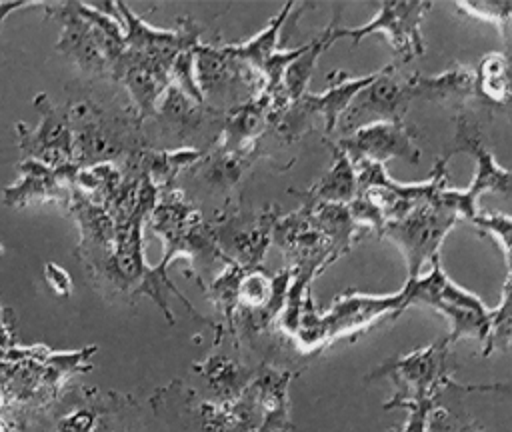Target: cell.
<instances>
[{
    "label": "cell",
    "instance_id": "6da1fadb",
    "mask_svg": "<svg viewBox=\"0 0 512 432\" xmlns=\"http://www.w3.org/2000/svg\"><path fill=\"white\" fill-rule=\"evenodd\" d=\"M402 312V292L374 296L346 290L320 314L314 306L312 290H308L292 338L302 352H318L342 336H354L376 324L380 318H396Z\"/></svg>",
    "mask_w": 512,
    "mask_h": 432
},
{
    "label": "cell",
    "instance_id": "7a4b0ae2",
    "mask_svg": "<svg viewBox=\"0 0 512 432\" xmlns=\"http://www.w3.org/2000/svg\"><path fill=\"white\" fill-rule=\"evenodd\" d=\"M402 308L412 304H424L450 320L448 342L454 344L462 338L484 342L490 330L492 310L472 292L464 290L448 278L440 260L430 262V270L416 278H408L402 286Z\"/></svg>",
    "mask_w": 512,
    "mask_h": 432
},
{
    "label": "cell",
    "instance_id": "3957f363",
    "mask_svg": "<svg viewBox=\"0 0 512 432\" xmlns=\"http://www.w3.org/2000/svg\"><path fill=\"white\" fill-rule=\"evenodd\" d=\"M466 152L476 162V172L472 176V182L464 190L454 188H442L432 202L454 212L458 218L474 220L478 216V198L486 192H496L502 196L512 198V168H502L490 148L484 144L478 120L472 114H466L464 110L456 116V134L452 148L444 156L446 160L454 154Z\"/></svg>",
    "mask_w": 512,
    "mask_h": 432
},
{
    "label": "cell",
    "instance_id": "277c9868",
    "mask_svg": "<svg viewBox=\"0 0 512 432\" xmlns=\"http://www.w3.org/2000/svg\"><path fill=\"white\" fill-rule=\"evenodd\" d=\"M380 70L366 74V76H350L344 70L330 72L326 76L328 88L320 94L304 92L300 98L290 100L278 110H272L268 130L274 132V136L282 142H294L298 140L310 120L314 116H320L324 120L326 134L336 132L342 114L350 106V102L356 98V94L366 88L372 80H376ZM266 130V132H268Z\"/></svg>",
    "mask_w": 512,
    "mask_h": 432
},
{
    "label": "cell",
    "instance_id": "5b68a950",
    "mask_svg": "<svg viewBox=\"0 0 512 432\" xmlns=\"http://www.w3.org/2000/svg\"><path fill=\"white\" fill-rule=\"evenodd\" d=\"M450 342L446 336H440L432 344L412 350L402 356H392L372 368L366 374V382L388 376L396 392L384 404V408H398L414 400H436L440 388H446L452 380V362H450Z\"/></svg>",
    "mask_w": 512,
    "mask_h": 432
},
{
    "label": "cell",
    "instance_id": "8992f818",
    "mask_svg": "<svg viewBox=\"0 0 512 432\" xmlns=\"http://www.w3.org/2000/svg\"><path fill=\"white\" fill-rule=\"evenodd\" d=\"M74 134V162L80 168L128 158L140 150L128 120L114 116L92 102H78L68 108Z\"/></svg>",
    "mask_w": 512,
    "mask_h": 432
},
{
    "label": "cell",
    "instance_id": "52a82bcc",
    "mask_svg": "<svg viewBox=\"0 0 512 432\" xmlns=\"http://www.w3.org/2000/svg\"><path fill=\"white\" fill-rule=\"evenodd\" d=\"M458 220L454 212L434 202H424L404 216L388 220L380 238H388L400 248L408 266V278H416L422 274L426 262L438 258L446 234Z\"/></svg>",
    "mask_w": 512,
    "mask_h": 432
},
{
    "label": "cell",
    "instance_id": "ba28073f",
    "mask_svg": "<svg viewBox=\"0 0 512 432\" xmlns=\"http://www.w3.org/2000/svg\"><path fill=\"white\" fill-rule=\"evenodd\" d=\"M432 10V2L412 0V2H380L378 12L370 22L358 28H336L334 38H352L360 44L368 34H384L396 54V60L406 64L416 56L424 54V40L420 24L424 16Z\"/></svg>",
    "mask_w": 512,
    "mask_h": 432
},
{
    "label": "cell",
    "instance_id": "9c48e42d",
    "mask_svg": "<svg viewBox=\"0 0 512 432\" xmlns=\"http://www.w3.org/2000/svg\"><path fill=\"white\" fill-rule=\"evenodd\" d=\"M358 192L368 194L384 212L386 222L404 216L414 206L432 202V198L446 188L448 182V160L438 158L428 180L418 184H400L392 180L384 164L360 162L356 164Z\"/></svg>",
    "mask_w": 512,
    "mask_h": 432
},
{
    "label": "cell",
    "instance_id": "30bf717a",
    "mask_svg": "<svg viewBox=\"0 0 512 432\" xmlns=\"http://www.w3.org/2000/svg\"><path fill=\"white\" fill-rule=\"evenodd\" d=\"M272 244L282 250L292 270H304L314 276L322 274L338 260L310 204H302L298 210L278 216L272 228Z\"/></svg>",
    "mask_w": 512,
    "mask_h": 432
},
{
    "label": "cell",
    "instance_id": "8fae6325",
    "mask_svg": "<svg viewBox=\"0 0 512 432\" xmlns=\"http://www.w3.org/2000/svg\"><path fill=\"white\" fill-rule=\"evenodd\" d=\"M34 108L40 114L36 128H28L24 122L16 124L22 152L52 170L74 164V134L68 108H56L46 94L34 98Z\"/></svg>",
    "mask_w": 512,
    "mask_h": 432
},
{
    "label": "cell",
    "instance_id": "7c38bea8",
    "mask_svg": "<svg viewBox=\"0 0 512 432\" xmlns=\"http://www.w3.org/2000/svg\"><path fill=\"white\" fill-rule=\"evenodd\" d=\"M194 72L206 104L212 98H232L240 92H244L246 98H252L266 90L264 78L234 58L226 46H208L200 42L194 52Z\"/></svg>",
    "mask_w": 512,
    "mask_h": 432
},
{
    "label": "cell",
    "instance_id": "4fadbf2b",
    "mask_svg": "<svg viewBox=\"0 0 512 432\" xmlns=\"http://www.w3.org/2000/svg\"><path fill=\"white\" fill-rule=\"evenodd\" d=\"M278 216V206H268L258 214L238 212L212 224L214 240L230 262H236L246 270L258 268L272 244V228Z\"/></svg>",
    "mask_w": 512,
    "mask_h": 432
},
{
    "label": "cell",
    "instance_id": "5bb4252c",
    "mask_svg": "<svg viewBox=\"0 0 512 432\" xmlns=\"http://www.w3.org/2000/svg\"><path fill=\"white\" fill-rule=\"evenodd\" d=\"M398 64H388L380 68V74L376 80H372L366 88H362L356 98L350 102L346 112L340 118L338 128L346 134L354 132L360 126L372 124V122H402L404 112L410 104L404 80H396Z\"/></svg>",
    "mask_w": 512,
    "mask_h": 432
},
{
    "label": "cell",
    "instance_id": "9a60e30c",
    "mask_svg": "<svg viewBox=\"0 0 512 432\" xmlns=\"http://www.w3.org/2000/svg\"><path fill=\"white\" fill-rule=\"evenodd\" d=\"M334 144L352 160L360 162H378L386 164L390 158H402L410 164L420 160V150L414 144L412 132L402 122H372L356 128L354 132L340 136Z\"/></svg>",
    "mask_w": 512,
    "mask_h": 432
},
{
    "label": "cell",
    "instance_id": "2e32d148",
    "mask_svg": "<svg viewBox=\"0 0 512 432\" xmlns=\"http://www.w3.org/2000/svg\"><path fill=\"white\" fill-rule=\"evenodd\" d=\"M154 118L160 122L164 136L182 142L202 132L206 126H216L220 130L224 110H218L210 104H200L176 84H170L158 100Z\"/></svg>",
    "mask_w": 512,
    "mask_h": 432
},
{
    "label": "cell",
    "instance_id": "e0dca14e",
    "mask_svg": "<svg viewBox=\"0 0 512 432\" xmlns=\"http://www.w3.org/2000/svg\"><path fill=\"white\" fill-rule=\"evenodd\" d=\"M46 8L62 24L56 50L62 52L66 58H70L74 64H78L86 72H92L98 76H110V66L102 56V52L98 50L94 36L90 32V26L86 24L84 18H80L74 4L64 2V4H54Z\"/></svg>",
    "mask_w": 512,
    "mask_h": 432
},
{
    "label": "cell",
    "instance_id": "ac0fdd59",
    "mask_svg": "<svg viewBox=\"0 0 512 432\" xmlns=\"http://www.w3.org/2000/svg\"><path fill=\"white\" fill-rule=\"evenodd\" d=\"M272 114V96L262 90L260 94L224 110L220 126L218 148L238 152L254 146L268 130Z\"/></svg>",
    "mask_w": 512,
    "mask_h": 432
},
{
    "label": "cell",
    "instance_id": "d6986e66",
    "mask_svg": "<svg viewBox=\"0 0 512 432\" xmlns=\"http://www.w3.org/2000/svg\"><path fill=\"white\" fill-rule=\"evenodd\" d=\"M68 206L80 228V250L88 262L98 268L112 252L116 240V222L104 206L90 200L76 186L72 188Z\"/></svg>",
    "mask_w": 512,
    "mask_h": 432
},
{
    "label": "cell",
    "instance_id": "ffe728a7",
    "mask_svg": "<svg viewBox=\"0 0 512 432\" xmlns=\"http://www.w3.org/2000/svg\"><path fill=\"white\" fill-rule=\"evenodd\" d=\"M404 86L412 100H426L456 108L458 112L476 98L474 92V68L456 64L436 76L426 74H410L404 78Z\"/></svg>",
    "mask_w": 512,
    "mask_h": 432
},
{
    "label": "cell",
    "instance_id": "44dd1931",
    "mask_svg": "<svg viewBox=\"0 0 512 432\" xmlns=\"http://www.w3.org/2000/svg\"><path fill=\"white\" fill-rule=\"evenodd\" d=\"M296 374L292 370H282L274 366H262L254 380L250 382V392L254 396L260 428L258 432H288V386Z\"/></svg>",
    "mask_w": 512,
    "mask_h": 432
},
{
    "label": "cell",
    "instance_id": "7402d4cb",
    "mask_svg": "<svg viewBox=\"0 0 512 432\" xmlns=\"http://www.w3.org/2000/svg\"><path fill=\"white\" fill-rule=\"evenodd\" d=\"M258 150L260 140L254 146L238 152L216 148L212 152H204V156L196 164H192L188 172L190 176H194L196 182H200L212 192H230L242 180L252 162L258 158Z\"/></svg>",
    "mask_w": 512,
    "mask_h": 432
},
{
    "label": "cell",
    "instance_id": "603a6c76",
    "mask_svg": "<svg viewBox=\"0 0 512 432\" xmlns=\"http://www.w3.org/2000/svg\"><path fill=\"white\" fill-rule=\"evenodd\" d=\"M18 170H20L18 182L4 190L6 206L20 208L34 200H60V202L70 200L72 188L66 186L58 178L56 170L48 168L46 164L26 158L24 162H20Z\"/></svg>",
    "mask_w": 512,
    "mask_h": 432
},
{
    "label": "cell",
    "instance_id": "cb8c5ba5",
    "mask_svg": "<svg viewBox=\"0 0 512 432\" xmlns=\"http://www.w3.org/2000/svg\"><path fill=\"white\" fill-rule=\"evenodd\" d=\"M326 146L330 148L334 162L316 184H312L302 194L294 192L302 198V204H310V206L320 202L348 204L358 194L356 166L332 140H326Z\"/></svg>",
    "mask_w": 512,
    "mask_h": 432
},
{
    "label": "cell",
    "instance_id": "d4e9b609",
    "mask_svg": "<svg viewBox=\"0 0 512 432\" xmlns=\"http://www.w3.org/2000/svg\"><path fill=\"white\" fill-rule=\"evenodd\" d=\"M476 98L488 108L508 110L512 116V60L504 52H488L474 68Z\"/></svg>",
    "mask_w": 512,
    "mask_h": 432
},
{
    "label": "cell",
    "instance_id": "484cf974",
    "mask_svg": "<svg viewBox=\"0 0 512 432\" xmlns=\"http://www.w3.org/2000/svg\"><path fill=\"white\" fill-rule=\"evenodd\" d=\"M292 8H294L292 2L284 4L282 10L256 36H252L250 40H246L242 44H226L228 52L264 78L266 62L278 50V36H280V30H282L286 18H290Z\"/></svg>",
    "mask_w": 512,
    "mask_h": 432
},
{
    "label": "cell",
    "instance_id": "4316f807",
    "mask_svg": "<svg viewBox=\"0 0 512 432\" xmlns=\"http://www.w3.org/2000/svg\"><path fill=\"white\" fill-rule=\"evenodd\" d=\"M206 150L182 146L176 150H142V172L154 182L158 190L174 186L176 176L196 164Z\"/></svg>",
    "mask_w": 512,
    "mask_h": 432
},
{
    "label": "cell",
    "instance_id": "83f0119b",
    "mask_svg": "<svg viewBox=\"0 0 512 432\" xmlns=\"http://www.w3.org/2000/svg\"><path fill=\"white\" fill-rule=\"evenodd\" d=\"M338 12H340V8H336L334 18L330 20V24L316 38H312L308 44H304L302 54L286 68L282 84H284V94H286L288 100H296L306 92V82H308V78L314 70L316 58L326 48H330V44L336 40L334 32L338 28Z\"/></svg>",
    "mask_w": 512,
    "mask_h": 432
},
{
    "label": "cell",
    "instance_id": "f1b7e54d",
    "mask_svg": "<svg viewBox=\"0 0 512 432\" xmlns=\"http://www.w3.org/2000/svg\"><path fill=\"white\" fill-rule=\"evenodd\" d=\"M200 372L208 380V386L214 392V396L222 400V404L236 400L256 376V372L248 370L246 366H240L228 356H218V354L210 356L202 364Z\"/></svg>",
    "mask_w": 512,
    "mask_h": 432
},
{
    "label": "cell",
    "instance_id": "f546056e",
    "mask_svg": "<svg viewBox=\"0 0 512 432\" xmlns=\"http://www.w3.org/2000/svg\"><path fill=\"white\" fill-rule=\"evenodd\" d=\"M246 268L238 266L236 262L226 264V268L210 282L208 296L224 316L226 328L230 334L236 332V314H238V292H240V280L244 276Z\"/></svg>",
    "mask_w": 512,
    "mask_h": 432
},
{
    "label": "cell",
    "instance_id": "4dcf8cb0",
    "mask_svg": "<svg viewBox=\"0 0 512 432\" xmlns=\"http://www.w3.org/2000/svg\"><path fill=\"white\" fill-rule=\"evenodd\" d=\"M454 8L460 14L486 20L500 30L504 42V54L512 60V0L496 2H456Z\"/></svg>",
    "mask_w": 512,
    "mask_h": 432
},
{
    "label": "cell",
    "instance_id": "1f68e13d",
    "mask_svg": "<svg viewBox=\"0 0 512 432\" xmlns=\"http://www.w3.org/2000/svg\"><path fill=\"white\" fill-rule=\"evenodd\" d=\"M512 346V270H508L502 300L496 310H492L490 330L482 342V356H490L496 350H508Z\"/></svg>",
    "mask_w": 512,
    "mask_h": 432
},
{
    "label": "cell",
    "instance_id": "d6a6232c",
    "mask_svg": "<svg viewBox=\"0 0 512 432\" xmlns=\"http://www.w3.org/2000/svg\"><path fill=\"white\" fill-rule=\"evenodd\" d=\"M472 224L476 228L484 230L486 234H490L502 246L506 266H508V270H512V218L504 216V214L478 212V216L472 220Z\"/></svg>",
    "mask_w": 512,
    "mask_h": 432
},
{
    "label": "cell",
    "instance_id": "836d02e7",
    "mask_svg": "<svg viewBox=\"0 0 512 432\" xmlns=\"http://www.w3.org/2000/svg\"><path fill=\"white\" fill-rule=\"evenodd\" d=\"M426 432H486V430L462 412H452L448 408L436 406L428 416Z\"/></svg>",
    "mask_w": 512,
    "mask_h": 432
},
{
    "label": "cell",
    "instance_id": "e575fe53",
    "mask_svg": "<svg viewBox=\"0 0 512 432\" xmlns=\"http://www.w3.org/2000/svg\"><path fill=\"white\" fill-rule=\"evenodd\" d=\"M98 424V414L92 408H76L58 422V432H94Z\"/></svg>",
    "mask_w": 512,
    "mask_h": 432
},
{
    "label": "cell",
    "instance_id": "d590c367",
    "mask_svg": "<svg viewBox=\"0 0 512 432\" xmlns=\"http://www.w3.org/2000/svg\"><path fill=\"white\" fill-rule=\"evenodd\" d=\"M44 278H46V284L58 296H70V292H72V278H70V274L62 266H58L56 262H46L44 264Z\"/></svg>",
    "mask_w": 512,
    "mask_h": 432
},
{
    "label": "cell",
    "instance_id": "8d00e7d4",
    "mask_svg": "<svg viewBox=\"0 0 512 432\" xmlns=\"http://www.w3.org/2000/svg\"><path fill=\"white\" fill-rule=\"evenodd\" d=\"M448 390L456 392H490V394H500V396H510L512 398V382H488V384H456L454 380L448 382Z\"/></svg>",
    "mask_w": 512,
    "mask_h": 432
},
{
    "label": "cell",
    "instance_id": "74e56055",
    "mask_svg": "<svg viewBox=\"0 0 512 432\" xmlns=\"http://www.w3.org/2000/svg\"><path fill=\"white\" fill-rule=\"evenodd\" d=\"M30 6H40V4H34V2H0V28H2L4 20H6L12 12H16V10H20V8H30Z\"/></svg>",
    "mask_w": 512,
    "mask_h": 432
},
{
    "label": "cell",
    "instance_id": "f35d334b",
    "mask_svg": "<svg viewBox=\"0 0 512 432\" xmlns=\"http://www.w3.org/2000/svg\"><path fill=\"white\" fill-rule=\"evenodd\" d=\"M0 348H14V336L6 324V320L0 314Z\"/></svg>",
    "mask_w": 512,
    "mask_h": 432
},
{
    "label": "cell",
    "instance_id": "ab89813d",
    "mask_svg": "<svg viewBox=\"0 0 512 432\" xmlns=\"http://www.w3.org/2000/svg\"><path fill=\"white\" fill-rule=\"evenodd\" d=\"M94 432H116V430H110L104 422H98V424H96V428H94Z\"/></svg>",
    "mask_w": 512,
    "mask_h": 432
},
{
    "label": "cell",
    "instance_id": "60d3db41",
    "mask_svg": "<svg viewBox=\"0 0 512 432\" xmlns=\"http://www.w3.org/2000/svg\"><path fill=\"white\" fill-rule=\"evenodd\" d=\"M0 432H10V426H8V422L4 418H0Z\"/></svg>",
    "mask_w": 512,
    "mask_h": 432
},
{
    "label": "cell",
    "instance_id": "b9f144b4",
    "mask_svg": "<svg viewBox=\"0 0 512 432\" xmlns=\"http://www.w3.org/2000/svg\"><path fill=\"white\" fill-rule=\"evenodd\" d=\"M0 404H2V388H0Z\"/></svg>",
    "mask_w": 512,
    "mask_h": 432
},
{
    "label": "cell",
    "instance_id": "7bdbcfd3",
    "mask_svg": "<svg viewBox=\"0 0 512 432\" xmlns=\"http://www.w3.org/2000/svg\"><path fill=\"white\" fill-rule=\"evenodd\" d=\"M0 252H2V246H0Z\"/></svg>",
    "mask_w": 512,
    "mask_h": 432
}]
</instances>
